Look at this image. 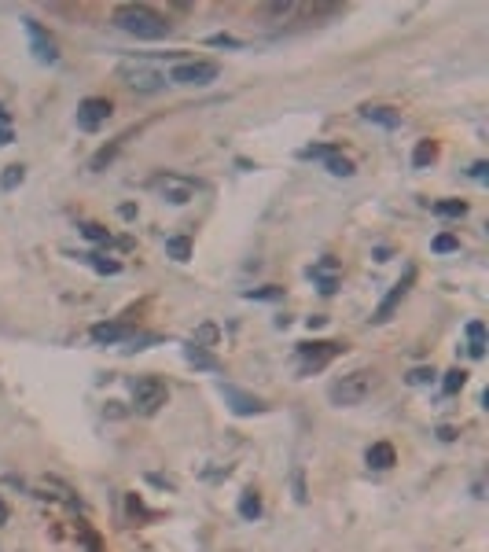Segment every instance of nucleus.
<instances>
[{"label": "nucleus", "instance_id": "nucleus-37", "mask_svg": "<svg viewBox=\"0 0 489 552\" xmlns=\"http://www.w3.org/2000/svg\"><path fill=\"white\" fill-rule=\"evenodd\" d=\"M4 144H12V129H0V147Z\"/></svg>", "mask_w": 489, "mask_h": 552}, {"label": "nucleus", "instance_id": "nucleus-20", "mask_svg": "<svg viewBox=\"0 0 489 552\" xmlns=\"http://www.w3.org/2000/svg\"><path fill=\"white\" fill-rule=\"evenodd\" d=\"M434 214H438V217H464L467 203H464V199H442V203H434Z\"/></svg>", "mask_w": 489, "mask_h": 552}, {"label": "nucleus", "instance_id": "nucleus-30", "mask_svg": "<svg viewBox=\"0 0 489 552\" xmlns=\"http://www.w3.org/2000/svg\"><path fill=\"white\" fill-rule=\"evenodd\" d=\"M247 299H265V302H272V299H283V288H254V291H247Z\"/></svg>", "mask_w": 489, "mask_h": 552}, {"label": "nucleus", "instance_id": "nucleus-3", "mask_svg": "<svg viewBox=\"0 0 489 552\" xmlns=\"http://www.w3.org/2000/svg\"><path fill=\"white\" fill-rule=\"evenodd\" d=\"M151 188L166 199V203H173V206H184V203H191V199L203 192V184L191 180V177H184V173H155Z\"/></svg>", "mask_w": 489, "mask_h": 552}, {"label": "nucleus", "instance_id": "nucleus-35", "mask_svg": "<svg viewBox=\"0 0 489 552\" xmlns=\"http://www.w3.org/2000/svg\"><path fill=\"white\" fill-rule=\"evenodd\" d=\"M8 519H12V512H8V505H4V497H0V527H8Z\"/></svg>", "mask_w": 489, "mask_h": 552}, {"label": "nucleus", "instance_id": "nucleus-5", "mask_svg": "<svg viewBox=\"0 0 489 552\" xmlns=\"http://www.w3.org/2000/svg\"><path fill=\"white\" fill-rule=\"evenodd\" d=\"M166 398H169V390L158 376H144V379L133 383V405H136L140 416H155V412L166 405Z\"/></svg>", "mask_w": 489, "mask_h": 552}, {"label": "nucleus", "instance_id": "nucleus-15", "mask_svg": "<svg viewBox=\"0 0 489 552\" xmlns=\"http://www.w3.org/2000/svg\"><path fill=\"white\" fill-rule=\"evenodd\" d=\"M184 361H188V365H195V368H203V372H221V361L210 354L206 346H199V343L184 346Z\"/></svg>", "mask_w": 489, "mask_h": 552}, {"label": "nucleus", "instance_id": "nucleus-32", "mask_svg": "<svg viewBox=\"0 0 489 552\" xmlns=\"http://www.w3.org/2000/svg\"><path fill=\"white\" fill-rule=\"evenodd\" d=\"M431 379H434V368H412V372H409L412 387H423V383H431Z\"/></svg>", "mask_w": 489, "mask_h": 552}, {"label": "nucleus", "instance_id": "nucleus-13", "mask_svg": "<svg viewBox=\"0 0 489 552\" xmlns=\"http://www.w3.org/2000/svg\"><path fill=\"white\" fill-rule=\"evenodd\" d=\"M360 118L376 122V125H382V129H398V125H401V114L394 107H382V103H368V107H360Z\"/></svg>", "mask_w": 489, "mask_h": 552}, {"label": "nucleus", "instance_id": "nucleus-36", "mask_svg": "<svg viewBox=\"0 0 489 552\" xmlns=\"http://www.w3.org/2000/svg\"><path fill=\"white\" fill-rule=\"evenodd\" d=\"M438 438H442V442H453L456 431H453V427H438Z\"/></svg>", "mask_w": 489, "mask_h": 552}, {"label": "nucleus", "instance_id": "nucleus-11", "mask_svg": "<svg viewBox=\"0 0 489 552\" xmlns=\"http://www.w3.org/2000/svg\"><path fill=\"white\" fill-rule=\"evenodd\" d=\"M221 394H225V401L232 405L236 416H258V412H265V401H261V398H254V394H247V390H239V387H232V383H221Z\"/></svg>", "mask_w": 489, "mask_h": 552}, {"label": "nucleus", "instance_id": "nucleus-22", "mask_svg": "<svg viewBox=\"0 0 489 552\" xmlns=\"http://www.w3.org/2000/svg\"><path fill=\"white\" fill-rule=\"evenodd\" d=\"M85 262L92 265L96 273H107V276H118L122 273V262H111V258H100V254H81Z\"/></svg>", "mask_w": 489, "mask_h": 552}, {"label": "nucleus", "instance_id": "nucleus-19", "mask_svg": "<svg viewBox=\"0 0 489 552\" xmlns=\"http://www.w3.org/2000/svg\"><path fill=\"white\" fill-rule=\"evenodd\" d=\"M324 166H327V173H335V177H354L357 173V166L354 162H349V158L346 155H332V158H324Z\"/></svg>", "mask_w": 489, "mask_h": 552}, {"label": "nucleus", "instance_id": "nucleus-31", "mask_svg": "<svg viewBox=\"0 0 489 552\" xmlns=\"http://www.w3.org/2000/svg\"><path fill=\"white\" fill-rule=\"evenodd\" d=\"M335 155V147L332 144H313V147H305L302 158H332Z\"/></svg>", "mask_w": 489, "mask_h": 552}, {"label": "nucleus", "instance_id": "nucleus-28", "mask_svg": "<svg viewBox=\"0 0 489 552\" xmlns=\"http://www.w3.org/2000/svg\"><path fill=\"white\" fill-rule=\"evenodd\" d=\"M118 147H122V140H114L111 147H103V151H100V155H96V158H92V169H103V166H107V162H111V158H114V155H118Z\"/></svg>", "mask_w": 489, "mask_h": 552}, {"label": "nucleus", "instance_id": "nucleus-33", "mask_svg": "<svg viewBox=\"0 0 489 552\" xmlns=\"http://www.w3.org/2000/svg\"><path fill=\"white\" fill-rule=\"evenodd\" d=\"M210 45H214V48H239L243 41H236V37H228V34H214V37H210Z\"/></svg>", "mask_w": 489, "mask_h": 552}, {"label": "nucleus", "instance_id": "nucleus-17", "mask_svg": "<svg viewBox=\"0 0 489 552\" xmlns=\"http://www.w3.org/2000/svg\"><path fill=\"white\" fill-rule=\"evenodd\" d=\"M434 158H438V144H434V140H420L416 151H412V166H416V169H427Z\"/></svg>", "mask_w": 489, "mask_h": 552}, {"label": "nucleus", "instance_id": "nucleus-25", "mask_svg": "<svg viewBox=\"0 0 489 552\" xmlns=\"http://www.w3.org/2000/svg\"><path fill=\"white\" fill-rule=\"evenodd\" d=\"M464 383H467V372H464V368H453V372H445L442 390H445V394H460Z\"/></svg>", "mask_w": 489, "mask_h": 552}, {"label": "nucleus", "instance_id": "nucleus-9", "mask_svg": "<svg viewBox=\"0 0 489 552\" xmlns=\"http://www.w3.org/2000/svg\"><path fill=\"white\" fill-rule=\"evenodd\" d=\"M412 284H416V265H409V269H405V276H401V280L394 284V288H390V295L379 302V310H376V317H371V321H376V324H387L390 317H394V310L401 306V299H405V295L412 291Z\"/></svg>", "mask_w": 489, "mask_h": 552}, {"label": "nucleus", "instance_id": "nucleus-34", "mask_svg": "<svg viewBox=\"0 0 489 552\" xmlns=\"http://www.w3.org/2000/svg\"><path fill=\"white\" fill-rule=\"evenodd\" d=\"M486 173H489L486 162H475V166H471V177H475V180H486Z\"/></svg>", "mask_w": 489, "mask_h": 552}, {"label": "nucleus", "instance_id": "nucleus-23", "mask_svg": "<svg viewBox=\"0 0 489 552\" xmlns=\"http://www.w3.org/2000/svg\"><path fill=\"white\" fill-rule=\"evenodd\" d=\"M26 180V166H8L4 173H0V188L4 192H12V188H19Z\"/></svg>", "mask_w": 489, "mask_h": 552}, {"label": "nucleus", "instance_id": "nucleus-26", "mask_svg": "<svg viewBox=\"0 0 489 552\" xmlns=\"http://www.w3.org/2000/svg\"><path fill=\"white\" fill-rule=\"evenodd\" d=\"M438 254H453V251H460V240L456 236H449V232H442V236H434V243H431Z\"/></svg>", "mask_w": 489, "mask_h": 552}, {"label": "nucleus", "instance_id": "nucleus-7", "mask_svg": "<svg viewBox=\"0 0 489 552\" xmlns=\"http://www.w3.org/2000/svg\"><path fill=\"white\" fill-rule=\"evenodd\" d=\"M343 350H346L343 343H327V339H324V343H302V346H298L302 372H305V376H309V372H320V368L327 365V361H332V357H338Z\"/></svg>", "mask_w": 489, "mask_h": 552}, {"label": "nucleus", "instance_id": "nucleus-18", "mask_svg": "<svg viewBox=\"0 0 489 552\" xmlns=\"http://www.w3.org/2000/svg\"><path fill=\"white\" fill-rule=\"evenodd\" d=\"M166 254H169L173 262H188V258H191V240H188V236H169V240H166Z\"/></svg>", "mask_w": 489, "mask_h": 552}, {"label": "nucleus", "instance_id": "nucleus-14", "mask_svg": "<svg viewBox=\"0 0 489 552\" xmlns=\"http://www.w3.org/2000/svg\"><path fill=\"white\" fill-rule=\"evenodd\" d=\"M365 460H368V468L387 471V468H394V464H398V453H394V445H390V442H376V445H368Z\"/></svg>", "mask_w": 489, "mask_h": 552}, {"label": "nucleus", "instance_id": "nucleus-38", "mask_svg": "<svg viewBox=\"0 0 489 552\" xmlns=\"http://www.w3.org/2000/svg\"><path fill=\"white\" fill-rule=\"evenodd\" d=\"M0 125H4V129H8V114H4V111H0Z\"/></svg>", "mask_w": 489, "mask_h": 552}, {"label": "nucleus", "instance_id": "nucleus-21", "mask_svg": "<svg viewBox=\"0 0 489 552\" xmlns=\"http://www.w3.org/2000/svg\"><path fill=\"white\" fill-rule=\"evenodd\" d=\"M239 516H243V519H258V516H261V497L254 493V490H247V493L239 497Z\"/></svg>", "mask_w": 489, "mask_h": 552}, {"label": "nucleus", "instance_id": "nucleus-1", "mask_svg": "<svg viewBox=\"0 0 489 552\" xmlns=\"http://www.w3.org/2000/svg\"><path fill=\"white\" fill-rule=\"evenodd\" d=\"M114 26L125 30L136 41H162L169 37V23L158 12H151L147 4H122L114 12Z\"/></svg>", "mask_w": 489, "mask_h": 552}, {"label": "nucleus", "instance_id": "nucleus-2", "mask_svg": "<svg viewBox=\"0 0 489 552\" xmlns=\"http://www.w3.org/2000/svg\"><path fill=\"white\" fill-rule=\"evenodd\" d=\"M371 390H376V372H371V368H354V372L335 379L332 390H327V398H332L335 405L349 409V405H360Z\"/></svg>", "mask_w": 489, "mask_h": 552}, {"label": "nucleus", "instance_id": "nucleus-12", "mask_svg": "<svg viewBox=\"0 0 489 552\" xmlns=\"http://www.w3.org/2000/svg\"><path fill=\"white\" fill-rule=\"evenodd\" d=\"M92 343H100V346H114V343H125V339H133V328L129 324H114V321H107V324H92Z\"/></svg>", "mask_w": 489, "mask_h": 552}, {"label": "nucleus", "instance_id": "nucleus-29", "mask_svg": "<svg viewBox=\"0 0 489 552\" xmlns=\"http://www.w3.org/2000/svg\"><path fill=\"white\" fill-rule=\"evenodd\" d=\"M309 276H313L316 284H320V291H324V295H335V288H338V280H335L332 273H313V269H309Z\"/></svg>", "mask_w": 489, "mask_h": 552}, {"label": "nucleus", "instance_id": "nucleus-10", "mask_svg": "<svg viewBox=\"0 0 489 552\" xmlns=\"http://www.w3.org/2000/svg\"><path fill=\"white\" fill-rule=\"evenodd\" d=\"M26 26V37H30V48H34V56L41 63H59V52H56V41L48 37V30L37 23V19H23Z\"/></svg>", "mask_w": 489, "mask_h": 552}, {"label": "nucleus", "instance_id": "nucleus-24", "mask_svg": "<svg viewBox=\"0 0 489 552\" xmlns=\"http://www.w3.org/2000/svg\"><path fill=\"white\" fill-rule=\"evenodd\" d=\"M81 236L92 240V243H103V247H111V232L103 229V225H96V221H85V225H81Z\"/></svg>", "mask_w": 489, "mask_h": 552}, {"label": "nucleus", "instance_id": "nucleus-16", "mask_svg": "<svg viewBox=\"0 0 489 552\" xmlns=\"http://www.w3.org/2000/svg\"><path fill=\"white\" fill-rule=\"evenodd\" d=\"M467 354H471L475 361L486 357V324H482V321H471V324H467Z\"/></svg>", "mask_w": 489, "mask_h": 552}, {"label": "nucleus", "instance_id": "nucleus-4", "mask_svg": "<svg viewBox=\"0 0 489 552\" xmlns=\"http://www.w3.org/2000/svg\"><path fill=\"white\" fill-rule=\"evenodd\" d=\"M221 67L214 59H184V63H173V70L166 74V81L173 85H210L217 81Z\"/></svg>", "mask_w": 489, "mask_h": 552}, {"label": "nucleus", "instance_id": "nucleus-8", "mask_svg": "<svg viewBox=\"0 0 489 552\" xmlns=\"http://www.w3.org/2000/svg\"><path fill=\"white\" fill-rule=\"evenodd\" d=\"M111 114H114L111 100H103V96H89V100H81V103H78V129L96 133L103 122L111 118Z\"/></svg>", "mask_w": 489, "mask_h": 552}, {"label": "nucleus", "instance_id": "nucleus-6", "mask_svg": "<svg viewBox=\"0 0 489 552\" xmlns=\"http://www.w3.org/2000/svg\"><path fill=\"white\" fill-rule=\"evenodd\" d=\"M118 78L129 85V89H136V92H158L166 85V74L155 70V67H147V63H125V67L118 70Z\"/></svg>", "mask_w": 489, "mask_h": 552}, {"label": "nucleus", "instance_id": "nucleus-27", "mask_svg": "<svg viewBox=\"0 0 489 552\" xmlns=\"http://www.w3.org/2000/svg\"><path fill=\"white\" fill-rule=\"evenodd\" d=\"M191 343H199V346H214V343H217V328H214V324H203V328L195 332V339H191Z\"/></svg>", "mask_w": 489, "mask_h": 552}]
</instances>
